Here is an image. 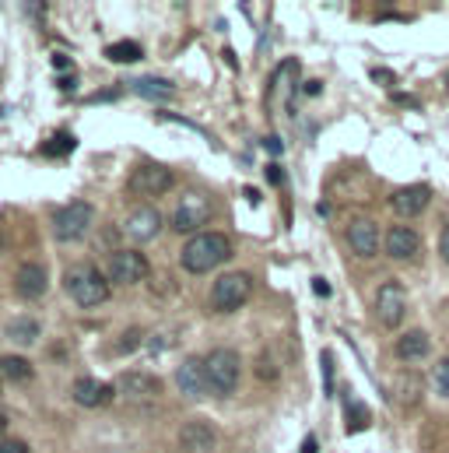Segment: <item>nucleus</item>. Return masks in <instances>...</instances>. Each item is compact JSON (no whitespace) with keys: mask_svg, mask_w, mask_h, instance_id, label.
<instances>
[{"mask_svg":"<svg viewBox=\"0 0 449 453\" xmlns=\"http://www.w3.org/2000/svg\"><path fill=\"white\" fill-rule=\"evenodd\" d=\"M228 257H232V242H228L224 232H201V235H194V239L183 246V253H179V260H183V267H186L190 274H208V271H215L218 264H224Z\"/></svg>","mask_w":449,"mask_h":453,"instance_id":"f257e3e1","label":"nucleus"},{"mask_svg":"<svg viewBox=\"0 0 449 453\" xmlns=\"http://www.w3.org/2000/svg\"><path fill=\"white\" fill-rule=\"evenodd\" d=\"M64 288L67 296L78 303V306H103L110 299V278L95 267V264H74L64 278Z\"/></svg>","mask_w":449,"mask_h":453,"instance_id":"f03ea898","label":"nucleus"},{"mask_svg":"<svg viewBox=\"0 0 449 453\" xmlns=\"http://www.w3.org/2000/svg\"><path fill=\"white\" fill-rule=\"evenodd\" d=\"M204 369H208V383H211V394H232L239 387V376H242V358L239 351L232 348H215L208 358H204Z\"/></svg>","mask_w":449,"mask_h":453,"instance_id":"7ed1b4c3","label":"nucleus"},{"mask_svg":"<svg viewBox=\"0 0 449 453\" xmlns=\"http://www.w3.org/2000/svg\"><path fill=\"white\" fill-rule=\"evenodd\" d=\"M253 296V278L246 271H224L211 288V306L218 313H235L239 306H246Z\"/></svg>","mask_w":449,"mask_h":453,"instance_id":"20e7f679","label":"nucleus"},{"mask_svg":"<svg viewBox=\"0 0 449 453\" xmlns=\"http://www.w3.org/2000/svg\"><path fill=\"white\" fill-rule=\"evenodd\" d=\"M106 271L112 285H137L148 278V257L141 250H112Z\"/></svg>","mask_w":449,"mask_h":453,"instance_id":"39448f33","label":"nucleus"},{"mask_svg":"<svg viewBox=\"0 0 449 453\" xmlns=\"http://www.w3.org/2000/svg\"><path fill=\"white\" fill-rule=\"evenodd\" d=\"M169 187H172V169L162 162H144L130 176V190L137 197H162V194H169Z\"/></svg>","mask_w":449,"mask_h":453,"instance_id":"423d86ee","label":"nucleus"},{"mask_svg":"<svg viewBox=\"0 0 449 453\" xmlns=\"http://www.w3.org/2000/svg\"><path fill=\"white\" fill-rule=\"evenodd\" d=\"M404 313H407L404 285H400V281H383L379 292H376V317H379V324H383L386 331H393V327H400Z\"/></svg>","mask_w":449,"mask_h":453,"instance_id":"0eeeda50","label":"nucleus"},{"mask_svg":"<svg viewBox=\"0 0 449 453\" xmlns=\"http://www.w3.org/2000/svg\"><path fill=\"white\" fill-rule=\"evenodd\" d=\"M92 219H95V208L92 204H85V201H74V204H67V208H60L57 211V239L60 242H74V239H81L88 226H92Z\"/></svg>","mask_w":449,"mask_h":453,"instance_id":"6e6552de","label":"nucleus"},{"mask_svg":"<svg viewBox=\"0 0 449 453\" xmlns=\"http://www.w3.org/2000/svg\"><path fill=\"white\" fill-rule=\"evenodd\" d=\"M429 204H432V187H425V183H411V187H400L390 194V208L397 219H418V215H425Z\"/></svg>","mask_w":449,"mask_h":453,"instance_id":"1a4fd4ad","label":"nucleus"},{"mask_svg":"<svg viewBox=\"0 0 449 453\" xmlns=\"http://www.w3.org/2000/svg\"><path fill=\"white\" fill-rule=\"evenodd\" d=\"M344 235H347L351 253H358V257H376L379 253V239H386L372 219H354Z\"/></svg>","mask_w":449,"mask_h":453,"instance_id":"9d476101","label":"nucleus"},{"mask_svg":"<svg viewBox=\"0 0 449 453\" xmlns=\"http://www.w3.org/2000/svg\"><path fill=\"white\" fill-rule=\"evenodd\" d=\"M179 447H183V453H215L218 433H215V426L204 422V418L186 422V426L179 429Z\"/></svg>","mask_w":449,"mask_h":453,"instance_id":"9b49d317","label":"nucleus"},{"mask_svg":"<svg viewBox=\"0 0 449 453\" xmlns=\"http://www.w3.org/2000/svg\"><path fill=\"white\" fill-rule=\"evenodd\" d=\"M46 285H49L46 267L35 264V260H25V264L14 271V292H18L21 299H42V296H46Z\"/></svg>","mask_w":449,"mask_h":453,"instance_id":"f8f14e48","label":"nucleus"},{"mask_svg":"<svg viewBox=\"0 0 449 453\" xmlns=\"http://www.w3.org/2000/svg\"><path fill=\"white\" fill-rule=\"evenodd\" d=\"M176 387H179L186 397H204V394H211L204 358H186V362H179V369H176Z\"/></svg>","mask_w":449,"mask_h":453,"instance_id":"ddd939ff","label":"nucleus"},{"mask_svg":"<svg viewBox=\"0 0 449 453\" xmlns=\"http://www.w3.org/2000/svg\"><path fill=\"white\" fill-rule=\"evenodd\" d=\"M211 219V204L204 197H183L179 208L172 211V228L176 232H197Z\"/></svg>","mask_w":449,"mask_h":453,"instance_id":"4468645a","label":"nucleus"},{"mask_svg":"<svg viewBox=\"0 0 449 453\" xmlns=\"http://www.w3.org/2000/svg\"><path fill=\"white\" fill-rule=\"evenodd\" d=\"M383 246H386V253H390L393 260H411V257H418V250H422V235L411 226H393L386 232Z\"/></svg>","mask_w":449,"mask_h":453,"instance_id":"2eb2a0df","label":"nucleus"},{"mask_svg":"<svg viewBox=\"0 0 449 453\" xmlns=\"http://www.w3.org/2000/svg\"><path fill=\"white\" fill-rule=\"evenodd\" d=\"M162 232V215L155 208H133L130 219H126V235L137 239V242H148Z\"/></svg>","mask_w":449,"mask_h":453,"instance_id":"dca6fc26","label":"nucleus"},{"mask_svg":"<svg viewBox=\"0 0 449 453\" xmlns=\"http://www.w3.org/2000/svg\"><path fill=\"white\" fill-rule=\"evenodd\" d=\"M123 394H126L130 401L158 397V394H162V380L151 376V372H126V376H123Z\"/></svg>","mask_w":449,"mask_h":453,"instance_id":"f3484780","label":"nucleus"},{"mask_svg":"<svg viewBox=\"0 0 449 453\" xmlns=\"http://www.w3.org/2000/svg\"><path fill=\"white\" fill-rule=\"evenodd\" d=\"M74 401L85 404V408H103V404H110L112 401V387L99 383V380H92V376H85V380L74 383Z\"/></svg>","mask_w":449,"mask_h":453,"instance_id":"a211bd4d","label":"nucleus"},{"mask_svg":"<svg viewBox=\"0 0 449 453\" xmlns=\"http://www.w3.org/2000/svg\"><path fill=\"white\" fill-rule=\"evenodd\" d=\"M429 351H432V341H429L425 331H407L397 341V358L400 362H422Z\"/></svg>","mask_w":449,"mask_h":453,"instance_id":"6ab92c4d","label":"nucleus"},{"mask_svg":"<svg viewBox=\"0 0 449 453\" xmlns=\"http://www.w3.org/2000/svg\"><path fill=\"white\" fill-rule=\"evenodd\" d=\"M133 92L151 99V103H169L176 96L172 81H162V78H141V81H133Z\"/></svg>","mask_w":449,"mask_h":453,"instance_id":"aec40b11","label":"nucleus"},{"mask_svg":"<svg viewBox=\"0 0 449 453\" xmlns=\"http://www.w3.org/2000/svg\"><path fill=\"white\" fill-rule=\"evenodd\" d=\"M32 362L28 358H21V355H4L0 358V376L4 380H14V383H21V380H32Z\"/></svg>","mask_w":449,"mask_h":453,"instance_id":"412c9836","label":"nucleus"},{"mask_svg":"<svg viewBox=\"0 0 449 453\" xmlns=\"http://www.w3.org/2000/svg\"><path fill=\"white\" fill-rule=\"evenodd\" d=\"M7 334H11L14 344H32V341L39 338V320L35 317H14L7 324Z\"/></svg>","mask_w":449,"mask_h":453,"instance_id":"4be33fe9","label":"nucleus"},{"mask_svg":"<svg viewBox=\"0 0 449 453\" xmlns=\"http://www.w3.org/2000/svg\"><path fill=\"white\" fill-rule=\"evenodd\" d=\"M295 78H299V64H295V60H285V64H281V71L274 74V96H278V99H288V92H292Z\"/></svg>","mask_w":449,"mask_h":453,"instance_id":"5701e85b","label":"nucleus"},{"mask_svg":"<svg viewBox=\"0 0 449 453\" xmlns=\"http://www.w3.org/2000/svg\"><path fill=\"white\" fill-rule=\"evenodd\" d=\"M106 57L116 60V64H133V60H141V57H144V50H141V42L123 39V42H112L110 50H106Z\"/></svg>","mask_w":449,"mask_h":453,"instance_id":"b1692460","label":"nucleus"},{"mask_svg":"<svg viewBox=\"0 0 449 453\" xmlns=\"http://www.w3.org/2000/svg\"><path fill=\"white\" fill-rule=\"evenodd\" d=\"M369 426V408L361 401H351L347 404V433H361Z\"/></svg>","mask_w":449,"mask_h":453,"instance_id":"393cba45","label":"nucleus"},{"mask_svg":"<svg viewBox=\"0 0 449 453\" xmlns=\"http://www.w3.org/2000/svg\"><path fill=\"white\" fill-rule=\"evenodd\" d=\"M432 387L439 397H449V355L436 362V372H432Z\"/></svg>","mask_w":449,"mask_h":453,"instance_id":"a878e982","label":"nucleus"},{"mask_svg":"<svg viewBox=\"0 0 449 453\" xmlns=\"http://www.w3.org/2000/svg\"><path fill=\"white\" fill-rule=\"evenodd\" d=\"M141 341H144V331H141V327H133V331H126L123 338L116 341V351H119V355H130L133 348H141Z\"/></svg>","mask_w":449,"mask_h":453,"instance_id":"bb28decb","label":"nucleus"},{"mask_svg":"<svg viewBox=\"0 0 449 453\" xmlns=\"http://www.w3.org/2000/svg\"><path fill=\"white\" fill-rule=\"evenodd\" d=\"M67 148H74V137H60V141H49L42 151H46V155H67Z\"/></svg>","mask_w":449,"mask_h":453,"instance_id":"cd10ccee","label":"nucleus"},{"mask_svg":"<svg viewBox=\"0 0 449 453\" xmlns=\"http://www.w3.org/2000/svg\"><path fill=\"white\" fill-rule=\"evenodd\" d=\"M0 453H28V447H25L21 440H11V436H4V440H0Z\"/></svg>","mask_w":449,"mask_h":453,"instance_id":"c85d7f7f","label":"nucleus"},{"mask_svg":"<svg viewBox=\"0 0 449 453\" xmlns=\"http://www.w3.org/2000/svg\"><path fill=\"white\" fill-rule=\"evenodd\" d=\"M267 180H270L274 187H281V183H285V173H281L278 165H267Z\"/></svg>","mask_w":449,"mask_h":453,"instance_id":"c756f323","label":"nucleus"},{"mask_svg":"<svg viewBox=\"0 0 449 453\" xmlns=\"http://www.w3.org/2000/svg\"><path fill=\"white\" fill-rule=\"evenodd\" d=\"M313 288H316V296H320V299H327V296H331V285H327V278H313Z\"/></svg>","mask_w":449,"mask_h":453,"instance_id":"7c9ffc66","label":"nucleus"},{"mask_svg":"<svg viewBox=\"0 0 449 453\" xmlns=\"http://www.w3.org/2000/svg\"><path fill=\"white\" fill-rule=\"evenodd\" d=\"M439 253H443V260L449 264V226L443 228V235H439Z\"/></svg>","mask_w":449,"mask_h":453,"instance_id":"2f4dec72","label":"nucleus"},{"mask_svg":"<svg viewBox=\"0 0 449 453\" xmlns=\"http://www.w3.org/2000/svg\"><path fill=\"white\" fill-rule=\"evenodd\" d=\"M263 148H267L270 155H281V141H278V137H267V141H263Z\"/></svg>","mask_w":449,"mask_h":453,"instance_id":"473e14b6","label":"nucleus"},{"mask_svg":"<svg viewBox=\"0 0 449 453\" xmlns=\"http://www.w3.org/2000/svg\"><path fill=\"white\" fill-rule=\"evenodd\" d=\"M53 67H57V71H71V60H67V57H57V53H53Z\"/></svg>","mask_w":449,"mask_h":453,"instance_id":"72a5a7b5","label":"nucleus"},{"mask_svg":"<svg viewBox=\"0 0 449 453\" xmlns=\"http://www.w3.org/2000/svg\"><path fill=\"white\" fill-rule=\"evenodd\" d=\"M372 81H383V85H390V81H393V74H390V71H372Z\"/></svg>","mask_w":449,"mask_h":453,"instance_id":"f704fd0d","label":"nucleus"},{"mask_svg":"<svg viewBox=\"0 0 449 453\" xmlns=\"http://www.w3.org/2000/svg\"><path fill=\"white\" fill-rule=\"evenodd\" d=\"M103 235H106V239H103V242H106V246H116V239H119V232H116V228H103Z\"/></svg>","mask_w":449,"mask_h":453,"instance_id":"c9c22d12","label":"nucleus"},{"mask_svg":"<svg viewBox=\"0 0 449 453\" xmlns=\"http://www.w3.org/2000/svg\"><path fill=\"white\" fill-rule=\"evenodd\" d=\"M320 88H323V85H320V81H309V85H306V88H302V92H306V96H320Z\"/></svg>","mask_w":449,"mask_h":453,"instance_id":"e433bc0d","label":"nucleus"},{"mask_svg":"<svg viewBox=\"0 0 449 453\" xmlns=\"http://www.w3.org/2000/svg\"><path fill=\"white\" fill-rule=\"evenodd\" d=\"M302 453H316V440H313V436L302 443Z\"/></svg>","mask_w":449,"mask_h":453,"instance_id":"4c0bfd02","label":"nucleus"},{"mask_svg":"<svg viewBox=\"0 0 449 453\" xmlns=\"http://www.w3.org/2000/svg\"><path fill=\"white\" fill-rule=\"evenodd\" d=\"M4 429H7V415L0 411V433H4Z\"/></svg>","mask_w":449,"mask_h":453,"instance_id":"58836bf2","label":"nucleus"},{"mask_svg":"<svg viewBox=\"0 0 449 453\" xmlns=\"http://www.w3.org/2000/svg\"><path fill=\"white\" fill-rule=\"evenodd\" d=\"M0 250H4V235H0Z\"/></svg>","mask_w":449,"mask_h":453,"instance_id":"ea45409f","label":"nucleus"}]
</instances>
